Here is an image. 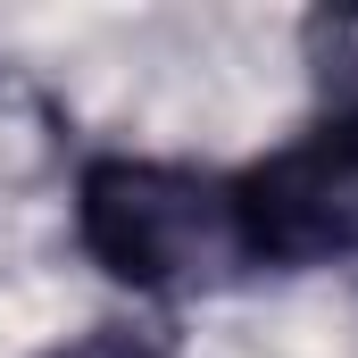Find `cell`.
I'll list each match as a JSON object with an SVG mask.
<instances>
[{
	"label": "cell",
	"mask_w": 358,
	"mask_h": 358,
	"mask_svg": "<svg viewBox=\"0 0 358 358\" xmlns=\"http://www.w3.org/2000/svg\"><path fill=\"white\" fill-rule=\"evenodd\" d=\"M67 208H76L84 259L134 300H192V292H225L250 275L234 176L142 159V150H100L84 159Z\"/></svg>",
	"instance_id": "cell-1"
},
{
	"label": "cell",
	"mask_w": 358,
	"mask_h": 358,
	"mask_svg": "<svg viewBox=\"0 0 358 358\" xmlns=\"http://www.w3.org/2000/svg\"><path fill=\"white\" fill-rule=\"evenodd\" d=\"M234 208H242L250 275H308L358 259V125L317 117L300 142L234 176Z\"/></svg>",
	"instance_id": "cell-2"
},
{
	"label": "cell",
	"mask_w": 358,
	"mask_h": 358,
	"mask_svg": "<svg viewBox=\"0 0 358 358\" xmlns=\"http://www.w3.org/2000/svg\"><path fill=\"white\" fill-rule=\"evenodd\" d=\"M300 59H308V84H317V117L358 125V8L308 17L300 25Z\"/></svg>",
	"instance_id": "cell-3"
},
{
	"label": "cell",
	"mask_w": 358,
	"mask_h": 358,
	"mask_svg": "<svg viewBox=\"0 0 358 358\" xmlns=\"http://www.w3.org/2000/svg\"><path fill=\"white\" fill-rule=\"evenodd\" d=\"M42 358H176V342L150 334V325H84L76 342H59Z\"/></svg>",
	"instance_id": "cell-4"
}]
</instances>
